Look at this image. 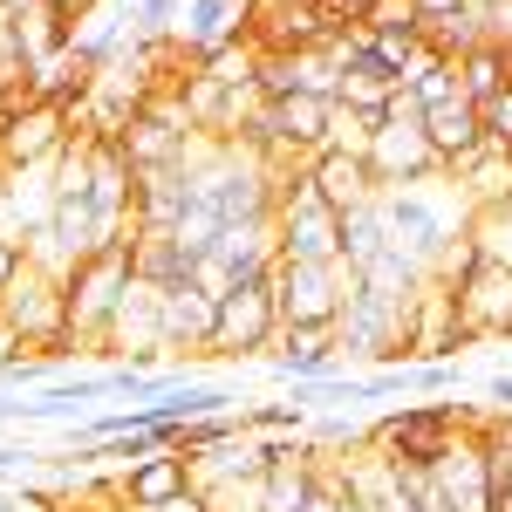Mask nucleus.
I'll return each instance as SVG.
<instances>
[{"label": "nucleus", "mask_w": 512, "mask_h": 512, "mask_svg": "<svg viewBox=\"0 0 512 512\" xmlns=\"http://www.w3.org/2000/svg\"><path fill=\"white\" fill-rule=\"evenodd\" d=\"M28 458H35V451H7V444H0V478H14V472H28Z\"/></svg>", "instance_id": "cd10ccee"}, {"label": "nucleus", "mask_w": 512, "mask_h": 512, "mask_svg": "<svg viewBox=\"0 0 512 512\" xmlns=\"http://www.w3.org/2000/svg\"><path fill=\"white\" fill-rule=\"evenodd\" d=\"M485 396H492V410H512V369L485 376Z\"/></svg>", "instance_id": "a878e982"}, {"label": "nucleus", "mask_w": 512, "mask_h": 512, "mask_svg": "<svg viewBox=\"0 0 512 512\" xmlns=\"http://www.w3.org/2000/svg\"><path fill=\"white\" fill-rule=\"evenodd\" d=\"M410 7H417V21H444V14H458L465 0H410Z\"/></svg>", "instance_id": "bb28decb"}, {"label": "nucleus", "mask_w": 512, "mask_h": 512, "mask_svg": "<svg viewBox=\"0 0 512 512\" xmlns=\"http://www.w3.org/2000/svg\"><path fill=\"white\" fill-rule=\"evenodd\" d=\"M137 280L144 287H192L198 280V253H185L171 233H137Z\"/></svg>", "instance_id": "dca6fc26"}, {"label": "nucleus", "mask_w": 512, "mask_h": 512, "mask_svg": "<svg viewBox=\"0 0 512 512\" xmlns=\"http://www.w3.org/2000/svg\"><path fill=\"white\" fill-rule=\"evenodd\" d=\"M274 308H280V328H335L342 301H349L355 274L335 260V267H308V260H274Z\"/></svg>", "instance_id": "39448f33"}, {"label": "nucleus", "mask_w": 512, "mask_h": 512, "mask_svg": "<svg viewBox=\"0 0 512 512\" xmlns=\"http://www.w3.org/2000/svg\"><path fill=\"white\" fill-rule=\"evenodd\" d=\"M0 512H28V506H21V499H0Z\"/></svg>", "instance_id": "c756f323"}, {"label": "nucleus", "mask_w": 512, "mask_h": 512, "mask_svg": "<svg viewBox=\"0 0 512 512\" xmlns=\"http://www.w3.org/2000/svg\"><path fill=\"white\" fill-rule=\"evenodd\" d=\"M403 96H410L417 110H437V103L465 96V89H458V62H444V55H431V48H424V62L403 76Z\"/></svg>", "instance_id": "6ab92c4d"}, {"label": "nucleus", "mask_w": 512, "mask_h": 512, "mask_svg": "<svg viewBox=\"0 0 512 512\" xmlns=\"http://www.w3.org/2000/svg\"><path fill=\"white\" fill-rule=\"evenodd\" d=\"M117 485H123V499H130V512L171 506L178 492H192V458H178V451H158V458H144V465L117 472Z\"/></svg>", "instance_id": "ddd939ff"}, {"label": "nucleus", "mask_w": 512, "mask_h": 512, "mask_svg": "<svg viewBox=\"0 0 512 512\" xmlns=\"http://www.w3.org/2000/svg\"><path fill=\"white\" fill-rule=\"evenodd\" d=\"M451 383H465L458 362H417V369H403V390H417V396H437V390H451Z\"/></svg>", "instance_id": "4be33fe9"}, {"label": "nucleus", "mask_w": 512, "mask_h": 512, "mask_svg": "<svg viewBox=\"0 0 512 512\" xmlns=\"http://www.w3.org/2000/svg\"><path fill=\"white\" fill-rule=\"evenodd\" d=\"M239 417H246V431L253 437H267V431H308V410H301V403H253V410H239Z\"/></svg>", "instance_id": "412c9836"}, {"label": "nucleus", "mask_w": 512, "mask_h": 512, "mask_svg": "<svg viewBox=\"0 0 512 512\" xmlns=\"http://www.w3.org/2000/svg\"><path fill=\"white\" fill-rule=\"evenodd\" d=\"M376 205H383L390 239L410 253V260H424L431 274L451 260V246L472 233V212H458V219H451V212H444V198H437L431 185H417V192H383Z\"/></svg>", "instance_id": "20e7f679"}, {"label": "nucleus", "mask_w": 512, "mask_h": 512, "mask_svg": "<svg viewBox=\"0 0 512 512\" xmlns=\"http://www.w3.org/2000/svg\"><path fill=\"white\" fill-rule=\"evenodd\" d=\"M212 315H219V301L205 294V287H164L158 294V342L164 355H212Z\"/></svg>", "instance_id": "9d476101"}, {"label": "nucleus", "mask_w": 512, "mask_h": 512, "mask_svg": "<svg viewBox=\"0 0 512 512\" xmlns=\"http://www.w3.org/2000/svg\"><path fill=\"white\" fill-rule=\"evenodd\" d=\"M458 89L472 96L478 110H485L492 96H506V89H512V48H499V41H478L472 55H458Z\"/></svg>", "instance_id": "f3484780"}, {"label": "nucleus", "mask_w": 512, "mask_h": 512, "mask_svg": "<svg viewBox=\"0 0 512 512\" xmlns=\"http://www.w3.org/2000/svg\"><path fill=\"white\" fill-rule=\"evenodd\" d=\"M130 287H137V239H110V246L82 253L76 267L62 274V294H69V328H76L89 349H103V335H110L117 308L130 301Z\"/></svg>", "instance_id": "f257e3e1"}, {"label": "nucleus", "mask_w": 512, "mask_h": 512, "mask_svg": "<svg viewBox=\"0 0 512 512\" xmlns=\"http://www.w3.org/2000/svg\"><path fill=\"white\" fill-rule=\"evenodd\" d=\"M396 239H390V226H383V205L369 198V205H355V212H342V267L349 274H362L369 260H383Z\"/></svg>", "instance_id": "a211bd4d"}, {"label": "nucleus", "mask_w": 512, "mask_h": 512, "mask_svg": "<svg viewBox=\"0 0 512 512\" xmlns=\"http://www.w3.org/2000/svg\"><path fill=\"white\" fill-rule=\"evenodd\" d=\"M424 137H431V151L444 158V171L465 158V151H478L485 144V110H478L472 96H451V103H437V110H424Z\"/></svg>", "instance_id": "4468645a"}, {"label": "nucleus", "mask_w": 512, "mask_h": 512, "mask_svg": "<svg viewBox=\"0 0 512 512\" xmlns=\"http://www.w3.org/2000/svg\"><path fill=\"white\" fill-rule=\"evenodd\" d=\"M472 239L492 253V260H506V267H512V198H506V205H492V212H472Z\"/></svg>", "instance_id": "aec40b11"}, {"label": "nucleus", "mask_w": 512, "mask_h": 512, "mask_svg": "<svg viewBox=\"0 0 512 512\" xmlns=\"http://www.w3.org/2000/svg\"><path fill=\"white\" fill-rule=\"evenodd\" d=\"M369 171H376V192H417V185H444V158L431 151L424 123L417 117H383V130L369 137Z\"/></svg>", "instance_id": "0eeeda50"}, {"label": "nucleus", "mask_w": 512, "mask_h": 512, "mask_svg": "<svg viewBox=\"0 0 512 512\" xmlns=\"http://www.w3.org/2000/svg\"><path fill=\"white\" fill-rule=\"evenodd\" d=\"M437 280L458 287V315L472 328V342H492V335H512V267L492 260L472 233L451 246V260L437 267Z\"/></svg>", "instance_id": "7ed1b4c3"}, {"label": "nucleus", "mask_w": 512, "mask_h": 512, "mask_svg": "<svg viewBox=\"0 0 512 512\" xmlns=\"http://www.w3.org/2000/svg\"><path fill=\"white\" fill-rule=\"evenodd\" d=\"M472 424L478 417H458V403H403V410L369 424V444L390 465H403V472H437L451 458V444L472 431Z\"/></svg>", "instance_id": "f03ea898"}, {"label": "nucleus", "mask_w": 512, "mask_h": 512, "mask_svg": "<svg viewBox=\"0 0 512 512\" xmlns=\"http://www.w3.org/2000/svg\"><path fill=\"white\" fill-rule=\"evenodd\" d=\"M62 7H69V14H76V21H82V14H89V7H96V0H62Z\"/></svg>", "instance_id": "c85d7f7f"}, {"label": "nucleus", "mask_w": 512, "mask_h": 512, "mask_svg": "<svg viewBox=\"0 0 512 512\" xmlns=\"http://www.w3.org/2000/svg\"><path fill=\"white\" fill-rule=\"evenodd\" d=\"M280 342V308L267 280H246L233 294H219V315H212V355L246 362V355H267Z\"/></svg>", "instance_id": "6e6552de"}, {"label": "nucleus", "mask_w": 512, "mask_h": 512, "mask_svg": "<svg viewBox=\"0 0 512 512\" xmlns=\"http://www.w3.org/2000/svg\"><path fill=\"white\" fill-rule=\"evenodd\" d=\"M335 369H342V342H335V328H280L274 376L301 383V376H335Z\"/></svg>", "instance_id": "2eb2a0df"}, {"label": "nucleus", "mask_w": 512, "mask_h": 512, "mask_svg": "<svg viewBox=\"0 0 512 512\" xmlns=\"http://www.w3.org/2000/svg\"><path fill=\"white\" fill-rule=\"evenodd\" d=\"M21 267H28V253H21V239H14V233H0V294L14 287V274H21Z\"/></svg>", "instance_id": "393cba45"}, {"label": "nucleus", "mask_w": 512, "mask_h": 512, "mask_svg": "<svg viewBox=\"0 0 512 512\" xmlns=\"http://www.w3.org/2000/svg\"><path fill=\"white\" fill-rule=\"evenodd\" d=\"M308 171H315V192L328 212H355V205H369L376 192V171H369V158L362 151H321V158H308Z\"/></svg>", "instance_id": "f8f14e48"}, {"label": "nucleus", "mask_w": 512, "mask_h": 512, "mask_svg": "<svg viewBox=\"0 0 512 512\" xmlns=\"http://www.w3.org/2000/svg\"><path fill=\"white\" fill-rule=\"evenodd\" d=\"M274 233H280V260H308V267L342 260V212H328L321 198L274 212Z\"/></svg>", "instance_id": "1a4fd4ad"}, {"label": "nucleus", "mask_w": 512, "mask_h": 512, "mask_svg": "<svg viewBox=\"0 0 512 512\" xmlns=\"http://www.w3.org/2000/svg\"><path fill=\"white\" fill-rule=\"evenodd\" d=\"M485 137H492L499 151H512V89H506V96H492V103H485Z\"/></svg>", "instance_id": "5701e85b"}, {"label": "nucleus", "mask_w": 512, "mask_h": 512, "mask_svg": "<svg viewBox=\"0 0 512 512\" xmlns=\"http://www.w3.org/2000/svg\"><path fill=\"white\" fill-rule=\"evenodd\" d=\"M308 512H362V506H355L349 492H342V478L328 472V478H321V492H315V506H308Z\"/></svg>", "instance_id": "b1692460"}, {"label": "nucleus", "mask_w": 512, "mask_h": 512, "mask_svg": "<svg viewBox=\"0 0 512 512\" xmlns=\"http://www.w3.org/2000/svg\"><path fill=\"white\" fill-rule=\"evenodd\" d=\"M246 7L253 0H185V21H178V48L205 62L212 48H226V41H246Z\"/></svg>", "instance_id": "9b49d317"}, {"label": "nucleus", "mask_w": 512, "mask_h": 512, "mask_svg": "<svg viewBox=\"0 0 512 512\" xmlns=\"http://www.w3.org/2000/svg\"><path fill=\"white\" fill-rule=\"evenodd\" d=\"M0 328L21 342V349H48V342H62V335H76L69 328V294H62V274H48V267H21L14 287L0 294Z\"/></svg>", "instance_id": "423d86ee"}]
</instances>
